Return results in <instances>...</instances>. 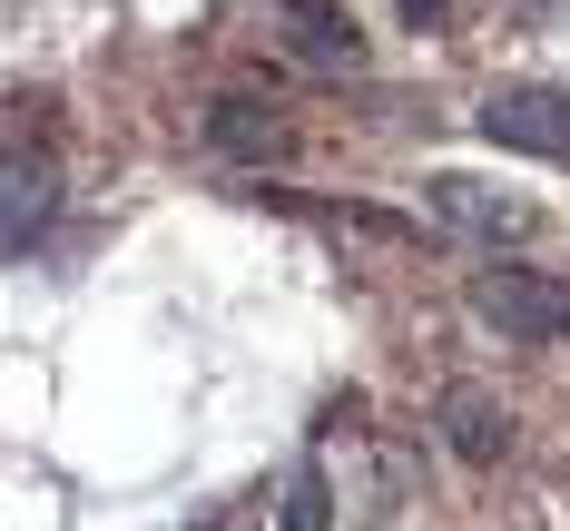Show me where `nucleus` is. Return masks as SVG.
<instances>
[{"label":"nucleus","mask_w":570,"mask_h":531,"mask_svg":"<svg viewBox=\"0 0 570 531\" xmlns=\"http://www.w3.org/2000/svg\"><path fill=\"white\" fill-rule=\"evenodd\" d=\"M276 531H335V482H325V463H295L276 482Z\"/></svg>","instance_id":"6e6552de"},{"label":"nucleus","mask_w":570,"mask_h":531,"mask_svg":"<svg viewBox=\"0 0 570 531\" xmlns=\"http://www.w3.org/2000/svg\"><path fill=\"white\" fill-rule=\"evenodd\" d=\"M403 10V30H443V20H453V0H394Z\"/></svg>","instance_id":"1a4fd4ad"},{"label":"nucleus","mask_w":570,"mask_h":531,"mask_svg":"<svg viewBox=\"0 0 570 531\" xmlns=\"http://www.w3.org/2000/svg\"><path fill=\"white\" fill-rule=\"evenodd\" d=\"M276 20H285L295 69H315V79H354L364 69V30H354L344 0H276Z\"/></svg>","instance_id":"20e7f679"},{"label":"nucleus","mask_w":570,"mask_h":531,"mask_svg":"<svg viewBox=\"0 0 570 531\" xmlns=\"http://www.w3.org/2000/svg\"><path fill=\"white\" fill-rule=\"evenodd\" d=\"M472 315L502 335V345H561L570 335V286L541 266H472Z\"/></svg>","instance_id":"f257e3e1"},{"label":"nucleus","mask_w":570,"mask_h":531,"mask_svg":"<svg viewBox=\"0 0 570 531\" xmlns=\"http://www.w3.org/2000/svg\"><path fill=\"white\" fill-rule=\"evenodd\" d=\"M423 207H433L443 227L482 236V246H521V236L541 227V217L521 207L512 187H482V177H462V168H433V177H423Z\"/></svg>","instance_id":"7ed1b4c3"},{"label":"nucleus","mask_w":570,"mask_h":531,"mask_svg":"<svg viewBox=\"0 0 570 531\" xmlns=\"http://www.w3.org/2000/svg\"><path fill=\"white\" fill-rule=\"evenodd\" d=\"M207 148L236 158V168H266V158H285V118L266 99H217L207 109Z\"/></svg>","instance_id":"0eeeda50"},{"label":"nucleus","mask_w":570,"mask_h":531,"mask_svg":"<svg viewBox=\"0 0 570 531\" xmlns=\"http://www.w3.org/2000/svg\"><path fill=\"white\" fill-rule=\"evenodd\" d=\"M433 433H443L453 463H502L512 453V413H502V394H482V384H443Z\"/></svg>","instance_id":"423d86ee"},{"label":"nucleus","mask_w":570,"mask_h":531,"mask_svg":"<svg viewBox=\"0 0 570 531\" xmlns=\"http://www.w3.org/2000/svg\"><path fill=\"white\" fill-rule=\"evenodd\" d=\"M482 138L492 148H521V158H570V89H541V79H502L482 89Z\"/></svg>","instance_id":"f03ea898"},{"label":"nucleus","mask_w":570,"mask_h":531,"mask_svg":"<svg viewBox=\"0 0 570 531\" xmlns=\"http://www.w3.org/2000/svg\"><path fill=\"white\" fill-rule=\"evenodd\" d=\"M50 207H59V168L30 158V148H10V168H0V256H10V266H30Z\"/></svg>","instance_id":"39448f33"}]
</instances>
